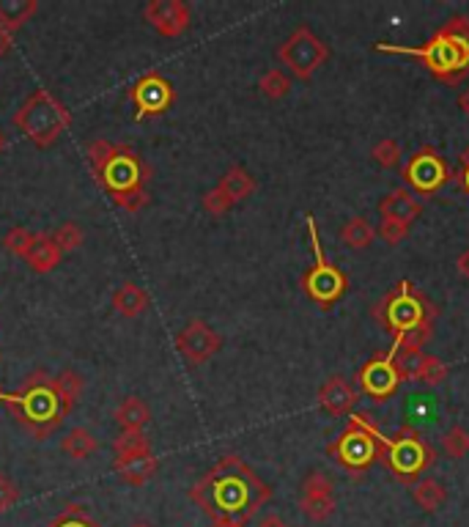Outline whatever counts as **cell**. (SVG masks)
Masks as SVG:
<instances>
[{"mask_svg": "<svg viewBox=\"0 0 469 527\" xmlns=\"http://www.w3.org/2000/svg\"><path fill=\"white\" fill-rule=\"evenodd\" d=\"M143 17L165 39H176L189 28V6L184 0H149Z\"/></svg>", "mask_w": 469, "mask_h": 527, "instance_id": "obj_16", "label": "cell"}, {"mask_svg": "<svg viewBox=\"0 0 469 527\" xmlns=\"http://www.w3.org/2000/svg\"><path fill=\"white\" fill-rule=\"evenodd\" d=\"M376 50L387 52V55L418 58L420 66L434 80H439L445 86H458L469 75V17H464V14L450 17L442 28H437L418 47L379 42Z\"/></svg>", "mask_w": 469, "mask_h": 527, "instance_id": "obj_3", "label": "cell"}, {"mask_svg": "<svg viewBox=\"0 0 469 527\" xmlns=\"http://www.w3.org/2000/svg\"><path fill=\"white\" fill-rule=\"evenodd\" d=\"M255 527H289V524H286L278 513H270V516H263Z\"/></svg>", "mask_w": 469, "mask_h": 527, "instance_id": "obj_43", "label": "cell"}, {"mask_svg": "<svg viewBox=\"0 0 469 527\" xmlns=\"http://www.w3.org/2000/svg\"><path fill=\"white\" fill-rule=\"evenodd\" d=\"M4 149H6V135L0 132V154H4Z\"/></svg>", "mask_w": 469, "mask_h": 527, "instance_id": "obj_46", "label": "cell"}, {"mask_svg": "<svg viewBox=\"0 0 469 527\" xmlns=\"http://www.w3.org/2000/svg\"><path fill=\"white\" fill-rule=\"evenodd\" d=\"M33 236H36L33 231H28V228H23V226H14V228H9V231H6V236H4V247H6L9 253H14V255L25 258V253H28V247H31Z\"/></svg>", "mask_w": 469, "mask_h": 527, "instance_id": "obj_36", "label": "cell"}, {"mask_svg": "<svg viewBox=\"0 0 469 527\" xmlns=\"http://www.w3.org/2000/svg\"><path fill=\"white\" fill-rule=\"evenodd\" d=\"M376 423L365 412H352L349 426L338 434V439H332L326 453L335 458V465L344 467L352 476L368 473L376 461H382V450L376 442Z\"/></svg>", "mask_w": 469, "mask_h": 527, "instance_id": "obj_8", "label": "cell"}, {"mask_svg": "<svg viewBox=\"0 0 469 527\" xmlns=\"http://www.w3.org/2000/svg\"><path fill=\"white\" fill-rule=\"evenodd\" d=\"M316 399H318V407L324 412H329L335 418H344V415H352V410H354L360 395H357V390H354V384L349 379H344V376H329L321 384Z\"/></svg>", "mask_w": 469, "mask_h": 527, "instance_id": "obj_17", "label": "cell"}, {"mask_svg": "<svg viewBox=\"0 0 469 527\" xmlns=\"http://www.w3.org/2000/svg\"><path fill=\"white\" fill-rule=\"evenodd\" d=\"M60 450H63L66 456H72V458L83 461V458H88V456H94V453L99 450V439H97L88 429H72L69 434L63 437Z\"/></svg>", "mask_w": 469, "mask_h": 527, "instance_id": "obj_26", "label": "cell"}, {"mask_svg": "<svg viewBox=\"0 0 469 527\" xmlns=\"http://www.w3.org/2000/svg\"><path fill=\"white\" fill-rule=\"evenodd\" d=\"M442 450L450 458H464L469 453V431L464 426H450L442 434Z\"/></svg>", "mask_w": 469, "mask_h": 527, "instance_id": "obj_33", "label": "cell"}, {"mask_svg": "<svg viewBox=\"0 0 469 527\" xmlns=\"http://www.w3.org/2000/svg\"><path fill=\"white\" fill-rule=\"evenodd\" d=\"M357 384L365 395H371L373 402H387L390 395H395V390L400 387V376L395 368V360L390 352H382L376 357H371L360 371H357Z\"/></svg>", "mask_w": 469, "mask_h": 527, "instance_id": "obj_13", "label": "cell"}, {"mask_svg": "<svg viewBox=\"0 0 469 527\" xmlns=\"http://www.w3.org/2000/svg\"><path fill=\"white\" fill-rule=\"evenodd\" d=\"M36 0H0V25L17 33L36 14Z\"/></svg>", "mask_w": 469, "mask_h": 527, "instance_id": "obj_24", "label": "cell"}, {"mask_svg": "<svg viewBox=\"0 0 469 527\" xmlns=\"http://www.w3.org/2000/svg\"><path fill=\"white\" fill-rule=\"evenodd\" d=\"M132 527H152V524H146V522H138V524H132Z\"/></svg>", "mask_w": 469, "mask_h": 527, "instance_id": "obj_47", "label": "cell"}, {"mask_svg": "<svg viewBox=\"0 0 469 527\" xmlns=\"http://www.w3.org/2000/svg\"><path fill=\"white\" fill-rule=\"evenodd\" d=\"M387 245H400L409 236V226L407 223H398V220H382L379 231H376Z\"/></svg>", "mask_w": 469, "mask_h": 527, "instance_id": "obj_38", "label": "cell"}, {"mask_svg": "<svg viewBox=\"0 0 469 527\" xmlns=\"http://www.w3.org/2000/svg\"><path fill=\"white\" fill-rule=\"evenodd\" d=\"M52 239L55 245L63 250V253H69V250H78L83 245V228L78 223H63L52 231Z\"/></svg>", "mask_w": 469, "mask_h": 527, "instance_id": "obj_34", "label": "cell"}, {"mask_svg": "<svg viewBox=\"0 0 469 527\" xmlns=\"http://www.w3.org/2000/svg\"><path fill=\"white\" fill-rule=\"evenodd\" d=\"M14 126L33 146L50 149L72 126V113L58 102L55 94H50L47 88H36L14 113Z\"/></svg>", "mask_w": 469, "mask_h": 527, "instance_id": "obj_6", "label": "cell"}, {"mask_svg": "<svg viewBox=\"0 0 469 527\" xmlns=\"http://www.w3.org/2000/svg\"><path fill=\"white\" fill-rule=\"evenodd\" d=\"M234 204H239V201H244V198H250L253 192H255V179H253V173L247 171V168H242V165H231L228 171H225V176L220 179V184H217Z\"/></svg>", "mask_w": 469, "mask_h": 527, "instance_id": "obj_23", "label": "cell"}, {"mask_svg": "<svg viewBox=\"0 0 469 527\" xmlns=\"http://www.w3.org/2000/svg\"><path fill=\"white\" fill-rule=\"evenodd\" d=\"M63 258V250L55 245L52 234H36L28 253H25V261L31 264V270L39 273V275H47L52 273Z\"/></svg>", "mask_w": 469, "mask_h": 527, "instance_id": "obj_20", "label": "cell"}, {"mask_svg": "<svg viewBox=\"0 0 469 527\" xmlns=\"http://www.w3.org/2000/svg\"><path fill=\"white\" fill-rule=\"evenodd\" d=\"M326 58L329 47L308 25L294 28L291 36L278 47V60L297 80H310L318 72V66L326 63Z\"/></svg>", "mask_w": 469, "mask_h": 527, "instance_id": "obj_10", "label": "cell"}, {"mask_svg": "<svg viewBox=\"0 0 469 527\" xmlns=\"http://www.w3.org/2000/svg\"><path fill=\"white\" fill-rule=\"evenodd\" d=\"M341 239L346 247L352 250H363V247H371L373 239H376V228L365 220V217H352L344 228H341Z\"/></svg>", "mask_w": 469, "mask_h": 527, "instance_id": "obj_28", "label": "cell"}, {"mask_svg": "<svg viewBox=\"0 0 469 527\" xmlns=\"http://www.w3.org/2000/svg\"><path fill=\"white\" fill-rule=\"evenodd\" d=\"M376 442L382 450V461L407 484H418L420 476L428 467H434V461H437L434 445L423 439V434H418L412 426H400L392 437L376 429Z\"/></svg>", "mask_w": 469, "mask_h": 527, "instance_id": "obj_7", "label": "cell"}, {"mask_svg": "<svg viewBox=\"0 0 469 527\" xmlns=\"http://www.w3.org/2000/svg\"><path fill=\"white\" fill-rule=\"evenodd\" d=\"M400 176L409 184L415 195H437L450 181V165L434 146L418 149L404 165H400Z\"/></svg>", "mask_w": 469, "mask_h": 527, "instance_id": "obj_11", "label": "cell"}, {"mask_svg": "<svg viewBox=\"0 0 469 527\" xmlns=\"http://www.w3.org/2000/svg\"><path fill=\"white\" fill-rule=\"evenodd\" d=\"M86 160L91 162L97 181L113 198L115 207L126 212H141L149 204L146 184L152 179V171L132 146L107 143L99 138L86 149Z\"/></svg>", "mask_w": 469, "mask_h": 527, "instance_id": "obj_2", "label": "cell"}, {"mask_svg": "<svg viewBox=\"0 0 469 527\" xmlns=\"http://www.w3.org/2000/svg\"><path fill=\"white\" fill-rule=\"evenodd\" d=\"M12 47H14V31H9V28L0 25V58L9 55Z\"/></svg>", "mask_w": 469, "mask_h": 527, "instance_id": "obj_40", "label": "cell"}, {"mask_svg": "<svg viewBox=\"0 0 469 527\" xmlns=\"http://www.w3.org/2000/svg\"><path fill=\"white\" fill-rule=\"evenodd\" d=\"M458 107L464 110V116L469 118V88H464L461 91V97H458Z\"/></svg>", "mask_w": 469, "mask_h": 527, "instance_id": "obj_44", "label": "cell"}, {"mask_svg": "<svg viewBox=\"0 0 469 527\" xmlns=\"http://www.w3.org/2000/svg\"><path fill=\"white\" fill-rule=\"evenodd\" d=\"M455 270H458V273L469 281V247H466L458 258H455Z\"/></svg>", "mask_w": 469, "mask_h": 527, "instance_id": "obj_42", "label": "cell"}, {"mask_svg": "<svg viewBox=\"0 0 469 527\" xmlns=\"http://www.w3.org/2000/svg\"><path fill=\"white\" fill-rule=\"evenodd\" d=\"M113 470L129 484V486H146L157 470H160V461L154 453H141V456H115L113 461Z\"/></svg>", "mask_w": 469, "mask_h": 527, "instance_id": "obj_19", "label": "cell"}, {"mask_svg": "<svg viewBox=\"0 0 469 527\" xmlns=\"http://www.w3.org/2000/svg\"><path fill=\"white\" fill-rule=\"evenodd\" d=\"M458 181H461L464 192L469 195V146H466V149H464V154H461V171H458Z\"/></svg>", "mask_w": 469, "mask_h": 527, "instance_id": "obj_41", "label": "cell"}, {"mask_svg": "<svg viewBox=\"0 0 469 527\" xmlns=\"http://www.w3.org/2000/svg\"><path fill=\"white\" fill-rule=\"evenodd\" d=\"M189 500L212 516V522H234L244 527L261 505L272 500V486L263 484L239 456H223L209 473L198 478V484H192Z\"/></svg>", "mask_w": 469, "mask_h": 527, "instance_id": "obj_1", "label": "cell"}, {"mask_svg": "<svg viewBox=\"0 0 469 527\" xmlns=\"http://www.w3.org/2000/svg\"><path fill=\"white\" fill-rule=\"evenodd\" d=\"M176 349L184 355V360H189L192 365H200V363L212 360L223 349V338L204 319H192L176 336Z\"/></svg>", "mask_w": 469, "mask_h": 527, "instance_id": "obj_14", "label": "cell"}, {"mask_svg": "<svg viewBox=\"0 0 469 527\" xmlns=\"http://www.w3.org/2000/svg\"><path fill=\"white\" fill-rule=\"evenodd\" d=\"M115 456H141L152 453V439L143 431H121L113 442Z\"/></svg>", "mask_w": 469, "mask_h": 527, "instance_id": "obj_30", "label": "cell"}, {"mask_svg": "<svg viewBox=\"0 0 469 527\" xmlns=\"http://www.w3.org/2000/svg\"><path fill=\"white\" fill-rule=\"evenodd\" d=\"M17 500H20V489H17V484H14L9 476L0 473V513L9 511Z\"/></svg>", "mask_w": 469, "mask_h": 527, "instance_id": "obj_39", "label": "cell"}, {"mask_svg": "<svg viewBox=\"0 0 469 527\" xmlns=\"http://www.w3.org/2000/svg\"><path fill=\"white\" fill-rule=\"evenodd\" d=\"M44 527H102V524L97 519H91L80 503H72L63 513H58L55 519H50Z\"/></svg>", "mask_w": 469, "mask_h": 527, "instance_id": "obj_32", "label": "cell"}, {"mask_svg": "<svg viewBox=\"0 0 469 527\" xmlns=\"http://www.w3.org/2000/svg\"><path fill=\"white\" fill-rule=\"evenodd\" d=\"M299 508L310 522H326L335 513V484L324 473H310L299 489Z\"/></svg>", "mask_w": 469, "mask_h": 527, "instance_id": "obj_15", "label": "cell"}, {"mask_svg": "<svg viewBox=\"0 0 469 527\" xmlns=\"http://www.w3.org/2000/svg\"><path fill=\"white\" fill-rule=\"evenodd\" d=\"M412 497H415V503L420 505V511L437 513V511L445 505V500H447V489H445L437 478H420V481L415 484Z\"/></svg>", "mask_w": 469, "mask_h": 527, "instance_id": "obj_25", "label": "cell"}, {"mask_svg": "<svg viewBox=\"0 0 469 527\" xmlns=\"http://www.w3.org/2000/svg\"><path fill=\"white\" fill-rule=\"evenodd\" d=\"M113 308H115L121 316H126V319H135V316H141V313L149 308V294H146V289H141L138 283L126 281V283H121V286L115 289V294H113Z\"/></svg>", "mask_w": 469, "mask_h": 527, "instance_id": "obj_21", "label": "cell"}, {"mask_svg": "<svg viewBox=\"0 0 469 527\" xmlns=\"http://www.w3.org/2000/svg\"><path fill=\"white\" fill-rule=\"evenodd\" d=\"M379 215L382 220H398V223L412 226L423 215V204L418 201V195L409 187H395L379 201Z\"/></svg>", "mask_w": 469, "mask_h": 527, "instance_id": "obj_18", "label": "cell"}, {"mask_svg": "<svg viewBox=\"0 0 469 527\" xmlns=\"http://www.w3.org/2000/svg\"><path fill=\"white\" fill-rule=\"evenodd\" d=\"M129 99H132V105H135V121H146V118L162 116L173 105L176 91L165 75L146 72L135 80V86L129 88Z\"/></svg>", "mask_w": 469, "mask_h": 527, "instance_id": "obj_12", "label": "cell"}, {"mask_svg": "<svg viewBox=\"0 0 469 527\" xmlns=\"http://www.w3.org/2000/svg\"><path fill=\"white\" fill-rule=\"evenodd\" d=\"M200 204H204V209H207L212 217H223L225 212H231V209L236 207L220 187H212L204 198H200Z\"/></svg>", "mask_w": 469, "mask_h": 527, "instance_id": "obj_37", "label": "cell"}, {"mask_svg": "<svg viewBox=\"0 0 469 527\" xmlns=\"http://www.w3.org/2000/svg\"><path fill=\"white\" fill-rule=\"evenodd\" d=\"M305 226H308V236H310V247H313V267L302 275V291L321 308H332L338 302L346 289H349V278L341 267H335V264L326 258L324 247H321V239H318V228H316V217L308 215L305 217Z\"/></svg>", "mask_w": 469, "mask_h": 527, "instance_id": "obj_9", "label": "cell"}, {"mask_svg": "<svg viewBox=\"0 0 469 527\" xmlns=\"http://www.w3.org/2000/svg\"><path fill=\"white\" fill-rule=\"evenodd\" d=\"M0 404H4V390H0Z\"/></svg>", "mask_w": 469, "mask_h": 527, "instance_id": "obj_48", "label": "cell"}, {"mask_svg": "<svg viewBox=\"0 0 469 527\" xmlns=\"http://www.w3.org/2000/svg\"><path fill=\"white\" fill-rule=\"evenodd\" d=\"M437 313V305L412 281H398L373 308L376 321L392 336V344L415 349H423L431 338Z\"/></svg>", "mask_w": 469, "mask_h": 527, "instance_id": "obj_4", "label": "cell"}, {"mask_svg": "<svg viewBox=\"0 0 469 527\" xmlns=\"http://www.w3.org/2000/svg\"><path fill=\"white\" fill-rule=\"evenodd\" d=\"M4 404L36 439H47L69 415L55 390V379L44 371H33L17 393H4Z\"/></svg>", "mask_w": 469, "mask_h": 527, "instance_id": "obj_5", "label": "cell"}, {"mask_svg": "<svg viewBox=\"0 0 469 527\" xmlns=\"http://www.w3.org/2000/svg\"><path fill=\"white\" fill-rule=\"evenodd\" d=\"M212 527H242V524H234V522H212Z\"/></svg>", "mask_w": 469, "mask_h": 527, "instance_id": "obj_45", "label": "cell"}, {"mask_svg": "<svg viewBox=\"0 0 469 527\" xmlns=\"http://www.w3.org/2000/svg\"><path fill=\"white\" fill-rule=\"evenodd\" d=\"M371 154H373L376 165H382V168H398L400 165V157H404V152H400L398 141H392V138L379 141Z\"/></svg>", "mask_w": 469, "mask_h": 527, "instance_id": "obj_35", "label": "cell"}, {"mask_svg": "<svg viewBox=\"0 0 469 527\" xmlns=\"http://www.w3.org/2000/svg\"><path fill=\"white\" fill-rule=\"evenodd\" d=\"M52 379H55V390H58V395H60V402H63L66 412H72V410L78 407V402H80L83 376H80L78 371H72V368H66V371H60V374L52 376Z\"/></svg>", "mask_w": 469, "mask_h": 527, "instance_id": "obj_27", "label": "cell"}, {"mask_svg": "<svg viewBox=\"0 0 469 527\" xmlns=\"http://www.w3.org/2000/svg\"><path fill=\"white\" fill-rule=\"evenodd\" d=\"M115 421L124 431H143V426L152 421L149 404L138 395H126V399L115 407Z\"/></svg>", "mask_w": 469, "mask_h": 527, "instance_id": "obj_22", "label": "cell"}, {"mask_svg": "<svg viewBox=\"0 0 469 527\" xmlns=\"http://www.w3.org/2000/svg\"><path fill=\"white\" fill-rule=\"evenodd\" d=\"M447 374H450V368H447L445 360H439L437 355H423L420 368L415 374V382H423L428 387H439L447 379Z\"/></svg>", "mask_w": 469, "mask_h": 527, "instance_id": "obj_31", "label": "cell"}, {"mask_svg": "<svg viewBox=\"0 0 469 527\" xmlns=\"http://www.w3.org/2000/svg\"><path fill=\"white\" fill-rule=\"evenodd\" d=\"M258 91L266 97V99H283L289 91H291V78L283 72V69H270V72H263L261 80H258Z\"/></svg>", "mask_w": 469, "mask_h": 527, "instance_id": "obj_29", "label": "cell"}]
</instances>
